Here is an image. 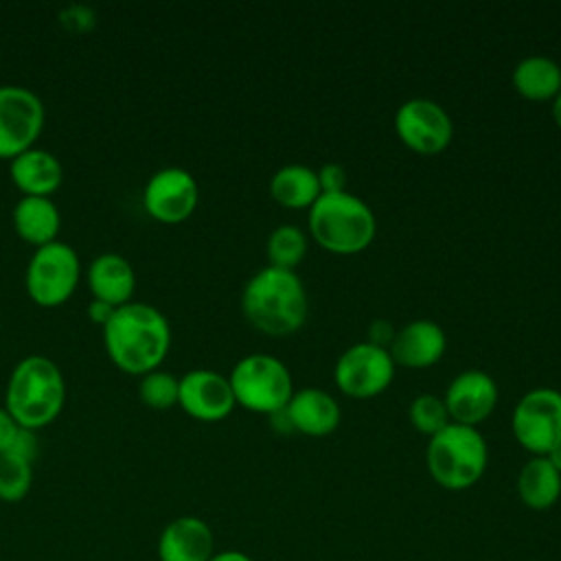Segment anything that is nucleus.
Here are the masks:
<instances>
[{
  "label": "nucleus",
  "mask_w": 561,
  "mask_h": 561,
  "mask_svg": "<svg viewBox=\"0 0 561 561\" xmlns=\"http://www.w3.org/2000/svg\"><path fill=\"white\" fill-rule=\"evenodd\" d=\"M552 118H554V123L561 127V90H559V94L552 99Z\"/></svg>",
  "instance_id": "c9c22d12"
},
{
  "label": "nucleus",
  "mask_w": 561,
  "mask_h": 561,
  "mask_svg": "<svg viewBox=\"0 0 561 561\" xmlns=\"http://www.w3.org/2000/svg\"><path fill=\"white\" fill-rule=\"evenodd\" d=\"M394 129L403 145L419 153H438L454 136V123L447 110L423 96L408 99L399 105L394 114Z\"/></svg>",
  "instance_id": "9b49d317"
},
{
  "label": "nucleus",
  "mask_w": 561,
  "mask_h": 561,
  "mask_svg": "<svg viewBox=\"0 0 561 561\" xmlns=\"http://www.w3.org/2000/svg\"><path fill=\"white\" fill-rule=\"evenodd\" d=\"M517 443L533 456H548L561 445V392L554 388H535L526 392L511 419Z\"/></svg>",
  "instance_id": "6e6552de"
},
{
  "label": "nucleus",
  "mask_w": 561,
  "mask_h": 561,
  "mask_svg": "<svg viewBox=\"0 0 561 561\" xmlns=\"http://www.w3.org/2000/svg\"><path fill=\"white\" fill-rule=\"evenodd\" d=\"M37 449H39V445H37V436H35V430H26V427H20L18 430V434H15V438H13V443L9 445V449L7 451H11V454H15V456H20V458H26V460H35V456H37Z\"/></svg>",
  "instance_id": "c85d7f7f"
},
{
  "label": "nucleus",
  "mask_w": 561,
  "mask_h": 561,
  "mask_svg": "<svg viewBox=\"0 0 561 561\" xmlns=\"http://www.w3.org/2000/svg\"><path fill=\"white\" fill-rule=\"evenodd\" d=\"M18 430H20V425H18L15 419L9 414V410H7V408H0V454L9 449V445L13 443Z\"/></svg>",
  "instance_id": "7c9ffc66"
},
{
  "label": "nucleus",
  "mask_w": 561,
  "mask_h": 561,
  "mask_svg": "<svg viewBox=\"0 0 561 561\" xmlns=\"http://www.w3.org/2000/svg\"><path fill=\"white\" fill-rule=\"evenodd\" d=\"M318 173V182H320V191L322 193H337V191H346V171L335 164V162H327Z\"/></svg>",
  "instance_id": "cd10ccee"
},
{
  "label": "nucleus",
  "mask_w": 561,
  "mask_h": 561,
  "mask_svg": "<svg viewBox=\"0 0 561 561\" xmlns=\"http://www.w3.org/2000/svg\"><path fill=\"white\" fill-rule=\"evenodd\" d=\"M88 285L94 298L105 300L112 307H121L129 302L134 294L136 274L125 256L116 252H103L94 256L88 267Z\"/></svg>",
  "instance_id": "6ab92c4d"
},
{
  "label": "nucleus",
  "mask_w": 561,
  "mask_h": 561,
  "mask_svg": "<svg viewBox=\"0 0 561 561\" xmlns=\"http://www.w3.org/2000/svg\"><path fill=\"white\" fill-rule=\"evenodd\" d=\"M287 414L294 430L307 436H327L342 419L337 401L320 388H302L294 392L287 403Z\"/></svg>",
  "instance_id": "a211bd4d"
},
{
  "label": "nucleus",
  "mask_w": 561,
  "mask_h": 561,
  "mask_svg": "<svg viewBox=\"0 0 561 561\" xmlns=\"http://www.w3.org/2000/svg\"><path fill=\"white\" fill-rule=\"evenodd\" d=\"M61 215L57 204L46 195H22L13 206V228L15 232L37 245L57 239Z\"/></svg>",
  "instance_id": "aec40b11"
},
{
  "label": "nucleus",
  "mask_w": 561,
  "mask_h": 561,
  "mask_svg": "<svg viewBox=\"0 0 561 561\" xmlns=\"http://www.w3.org/2000/svg\"><path fill=\"white\" fill-rule=\"evenodd\" d=\"M392 337H394V331H392V327H390L388 320H381V318H379V320H373V322H370V329H368V342H370V344H377V346L386 348V344L390 346Z\"/></svg>",
  "instance_id": "c756f323"
},
{
  "label": "nucleus",
  "mask_w": 561,
  "mask_h": 561,
  "mask_svg": "<svg viewBox=\"0 0 561 561\" xmlns=\"http://www.w3.org/2000/svg\"><path fill=\"white\" fill-rule=\"evenodd\" d=\"M320 193L318 173L307 164H285L270 180V195L287 208H311Z\"/></svg>",
  "instance_id": "5701e85b"
},
{
  "label": "nucleus",
  "mask_w": 561,
  "mask_h": 561,
  "mask_svg": "<svg viewBox=\"0 0 561 561\" xmlns=\"http://www.w3.org/2000/svg\"><path fill=\"white\" fill-rule=\"evenodd\" d=\"M199 188L191 171L182 167H164L149 175L142 188L147 213L160 221L175 224L186 219L197 206Z\"/></svg>",
  "instance_id": "f8f14e48"
},
{
  "label": "nucleus",
  "mask_w": 561,
  "mask_h": 561,
  "mask_svg": "<svg viewBox=\"0 0 561 561\" xmlns=\"http://www.w3.org/2000/svg\"><path fill=\"white\" fill-rule=\"evenodd\" d=\"M9 173L13 184L24 191V195H46L64 180V167L55 153L39 147H28L11 158Z\"/></svg>",
  "instance_id": "f3484780"
},
{
  "label": "nucleus",
  "mask_w": 561,
  "mask_h": 561,
  "mask_svg": "<svg viewBox=\"0 0 561 561\" xmlns=\"http://www.w3.org/2000/svg\"><path fill=\"white\" fill-rule=\"evenodd\" d=\"M230 388L234 401L245 410L272 414L285 408L294 394L289 368L265 353L241 357L230 370Z\"/></svg>",
  "instance_id": "423d86ee"
},
{
  "label": "nucleus",
  "mask_w": 561,
  "mask_h": 561,
  "mask_svg": "<svg viewBox=\"0 0 561 561\" xmlns=\"http://www.w3.org/2000/svg\"><path fill=\"white\" fill-rule=\"evenodd\" d=\"M178 403L199 421H219L234 408L228 377L210 368H193L180 377Z\"/></svg>",
  "instance_id": "ddd939ff"
},
{
  "label": "nucleus",
  "mask_w": 561,
  "mask_h": 561,
  "mask_svg": "<svg viewBox=\"0 0 561 561\" xmlns=\"http://www.w3.org/2000/svg\"><path fill=\"white\" fill-rule=\"evenodd\" d=\"M410 423L427 436H434L449 423V414L445 408V401L434 394H419L408 410Z\"/></svg>",
  "instance_id": "bb28decb"
},
{
  "label": "nucleus",
  "mask_w": 561,
  "mask_h": 561,
  "mask_svg": "<svg viewBox=\"0 0 561 561\" xmlns=\"http://www.w3.org/2000/svg\"><path fill=\"white\" fill-rule=\"evenodd\" d=\"M394 377V362L388 348L370 342L348 346L335 362L333 379L337 388L355 399H368L383 392Z\"/></svg>",
  "instance_id": "1a4fd4ad"
},
{
  "label": "nucleus",
  "mask_w": 561,
  "mask_h": 561,
  "mask_svg": "<svg viewBox=\"0 0 561 561\" xmlns=\"http://www.w3.org/2000/svg\"><path fill=\"white\" fill-rule=\"evenodd\" d=\"M517 495L533 511H546L561 495V473L546 456H533L517 473Z\"/></svg>",
  "instance_id": "412c9836"
},
{
  "label": "nucleus",
  "mask_w": 561,
  "mask_h": 561,
  "mask_svg": "<svg viewBox=\"0 0 561 561\" xmlns=\"http://www.w3.org/2000/svg\"><path fill=\"white\" fill-rule=\"evenodd\" d=\"M178 390L180 379H175L171 373L153 368L140 377L138 394L140 399L153 408V410H167L178 403Z\"/></svg>",
  "instance_id": "a878e982"
},
{
  "label": "nucleus",
  "mask_w": 561,
  "mask_h": 561,
  "mask_svg": "<svg viewBox=\"0 0 561 561\" xmlns=\"http://www.w3.org/2000/svg\"><path fill=\"white\" fill-rule=\"evenodd\" d=\"M425 462L436 484L447 491H462L484 476L489 447L476 427L449 421L430 436Z\"/></svg>",
  "instance_id": "39448f33"
},
{
  "label": "nucleus",
  "mask_w": 561,
  "mask_h": 561,
  "mask_svg": "<svg viewBox=\"0 0 561 561\" xmlns=\"http://www.w3.org/2000/svg\"><path fill=\"white\" fill-rule=\"evenodd\" d=\"M511 81L513 88L526 99H554L561 90V66L548 55H528L513 68Z\"/></svg>",
  "instance_id": "4be33fe9"
},
{
  "label": "nucleus",
  "mask_w": 561,
  "mask_h": 561,
  "mask_svg": "<svg viewBox=\"0 0 561 561\" xmlns=\"http://www.w3.org/2000/svg\"><path fill=\"white\" fill-rule=\"evenodd\" d=\"M114 309H116V307H112L110 302L99 300V298H92V300L88 302V316H90L96 324H105V322L112 318Z\"/></svg>",
  "instance_id": "2f4dec72"
},
{
  "label": "nucleus",
  "mask_w": 561,
  "mask_h": 561,
  "mask_svg": "<svg viewBox=\"0 0 561 561\" xmlns=\"http://www.w3.org/2000/svg\"><path fill=\"white\" fill-rule=\"evenodd\" d=\"M81 263L72 245L66 241H48L37 245L26 265V291L42 307H55L70 298L79 283Z\"/></svg>",
  "instance_id": "0eeeda50"
},
{
  "label": "nucleus",
  "mask_w": 561,
  "mask_h": 561,
  "mask_svg": "<svg viewBox=\"0 0 561 561\" xmlns=\"http://www.w3.org/2000/svg\"><path fill=\"white\" fill-rule=\"evenodd\" d=\"M309 232L329 252H362L377 232L370 206L348 191L320 193L309 208Z\"/></svg>",
  "instance_id": "20e7f679"
},
{
  "label": "nucleus",
  "mask_w": 561,
  "mask_h": 561,
  "mask_svg": "<svg viewBox=\"0 0 561 561\" xmlns=\"http://www.w3.org/2000/svg\"><path fill=\"white\" fill-rule=\"evenodd\" d=\"M447 348V335L445 331L432 322V320H412L405 327H401L390 346L388 353L394 364L405 368H427L436 364Z\"/></svg>",
  "instance_id": "dca6fc26"
},
{
  "label": "nucleus",
  "mask_w": 561,
  "mask_h": 561,
  "mask_svg": "<svg viewBox=\"0 0 561 561\" xmlns=\"http://www.w3.org/2000/svg\"><path fill=\"white\" fill-rule=\"evenodd\" d=\"M44 127L42 99L24 88L0 85V158H13L33 147V140Z\"/></svg>",
  "instance_id": "9d476101"
},
{
  "label": "nucleus",
  "mask_w": 561,
  "mask_h": 561,
  "mask_svg": "<svg viewBox=\"0 0 561 561\" xmlns=\"http://www.w3.org/2000/svg\"><path fill=\"white\" fill-rule=\"evenodd\" d=\"M443 401L451 423L476 427L493 412L497 403V383L484 370L469 368L451 379Z\"/></svg>",
  "instance_id": "4468645a"
},
{
  "label": "nucleus",
  "mask_w": 561,
  "mask_h": 561,
  "mask_svg": "<svg viewBox=\"0 0 561 561\" xmlns=\"http://www.w3.org/2000/svg\"><path fill=\"white\" fill-rule=\"evenodd\" d=\"M213 554L215 537L202 517L180 515L158 535L160 561H208Z\"/></svg>",
  "instance_id": "2eb2a0df"
},
{
  "label": "nucleus",
  "mask_w": 561,
  "mask_h": 561,
  "mask_svg": "<svg viewBox=\"0 0 561 561\" xmlns=\"http://www.w3.org/2000/svg\"><path fill=\"white\" fill-rule=\"evenodd\" d=\"M265 252L270 265L280 270H294L307 254V237L298 226L280 224L270 232Z\"/></svg>",
  "instance_id": "b1692460"
},
{
  "label": "nucleus",
  "mask_w": 561,
  "mask_h": 561,
  "mask_svg": "<svg viewBox=\"0 0 561 561\" xmlns=\"http://www.w3.org/2000/svg\"><path fill=\"white\" fill-rule=\"evenodd\" d=\"M66 399L59 366L46 355L20 359L7 381V410L20 427L39 430L57 419Z\"/></svg>",
  "instance_id": "7ed1b4c3"
},
{
  "label": "nucleus",
  "mask_w": 561,
  "mask_h": 561,
  "mask_svg": "<svg viewBox=\"0 0 561 561\" xmlns=\"http://www.w3.org/2000/svg\"><path fill=\"white\" fill-rule=\"evenodd\" d=\"M110 359L125 373L145 375L160 366L171 344V327L160 309L129 300L103 324Z\"/></svg>",
  "instance_id": "f257e3e1"
},
{
  "label": "nucleus",
  "mask_w": 561,
  "mask_h": 561,
  "mask_svg": "<svg viewBox=\"0 0 561 561\" xmlns=\"http://www.w3.org/2000/svg\"><path fill=\"white\" fill-rule=\"evenodd\" d=\"M546 458H548V460H550V465L561 473V445H559V447H554Z\"/></svg>",
  "instance_id": "f704fd0d"
},
{
  "label": "nucleus",
  "mask_w": 561,
  "mask_h": 561,
  "mask_svg": "<svg viewBox=\"0 0 561 561\" xmlns=\"http://www.w3.org/2000/svg\"><path fill=\"white\" fill-rule=\"evenodd\" d=\"M245 320L267 335H289L307 320V291L294 270L267 265L248 278L241 294Z\"/></svg>",
  "instance_id": "f03ea898"
},
{
  "label": "nucleus",
  "mask_w": 561,
  "mask_h": 561,
  "mask_svg": "<svg viewBox=\"0 0 561 561\" xmlns=\"http://www.w3.org/2000/svg\"><path fill=\"white\" fill-rule=\"evenodd\" d=\"M33 484V462L11 451L0 454V500L20 502L26 497Z\"/></svg>",
  "instance_id": "393cba45"
},
{
  "label": "nucleus",
  "mask_w": 561,
  "mask_h": 561,
  "mask_svg": "<svg viewBox=\"0 0 561 561\" xmlns=\"http://www.w3.org/2000/svg\"><path fill=\"white\" fill-rule=\"evenodd\" d=\"M267 416H270V427H272L274 432H278V434H291V432H296L294 425H291V419H289V414H287V405L280 408V410H276V412H272V414H267Z\"/></svg>",
  "instance_id": "473e14b6"
},
{
  "label": "nucleus",
  "mask_w": 561,
  "mask_h": 561,
  "mask_svg": "<svg viewBox=\"0 0 561 561\" xmlns=\"http://www.w3.org/2000/svg\"><path fill=\"white\" fill-rule=\"evenodd\" d=\"M208 561H252V557L241 550H219Z\"/></svg>",
  "instance_id": "72a5a7b5"
}]
</instances>
